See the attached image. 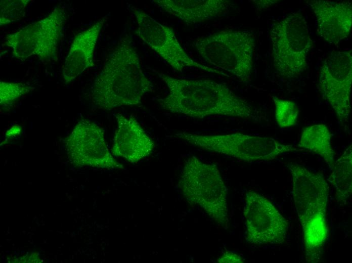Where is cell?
I'll return each mask as SVG.
<instances>
[{
    "label": "cell",
    "instance_id": "3",
    "mask_svg": "<svg viewBox=\"0 0 352 263\" xmlns=\"http://www.w3.org/2000/svg\"><path fill=\"white\" fill-rule=\"evenodd\" d=\"M287 167L291 176L294 206L302 227L305 260L318 262L328 236V185L321 172L292 162Z\"/></svg>",
    "mask_w": 352,
    "mask_h": 263
},
{
    "label": "cell",
    "instance_id": "22",
    "mask_svg": "<svg viewBox=\"0 0 352 263\" xmlns=\"http://www.w3.org/2000/svg\"><path fill=\"white\" fill-rule=\"evenodd\" d=\"M219 263H241L244 262L242 257L233 252L227 251L224 253L217 260Z\"/></svg>",
    "mask_w": 352,
    "mask_h": 263
},
{
    "label": "cell",
    "instance_id": "20",
    "mask_svg": "<svg viewBox=\"0 0 352 263\" xmlns=\"http://www.w3.org/2000/svg\"><path fill=\"white\" fill-rule=\"evenodd\" d=\"M30 0H1L0 25L5 26L22 19Z\"/></svg>",
    "mask_w": 352,
    "mask_h": 263
},
{
    "label": "cell",
    "instance_id": "11",
    "mask_svg": "<svg viewBox=\"0 0 352 263\" xmlns=\"http://www.w3.org/2000/svg\"><path fill=\"white\" fill-rule=\"evenodd\" d=\"M69 160L77 167L122 169L108 148L104 132L95 122L82 119L65 139Z\"/></svg>",
    "mask_w": 352,
    "mask_h": 263
},
{
    "label": "cell",
    "instance_id": "19",
    "mask_svg": "<svg viewBox=\"0 0 352 263\" xmlns=\"http://www.w3.org/2000/svg\"><path fill=\"white\" fill-rule=\"evenodd\" d=\"M272 98L275 106V117L278 126L281 128L292 127L297 124L299 109L297 104L291 100L276 96Z\"/></svg>",
    "mask_w": 352,
    "mask_h": 263
},
{
    "label": "cell",
    "instance_id": "2",
    "mask_svg": "<svg viewBox=\"0 0 352 263\" xmlns=\"http://www.w3.org/2000/svg\"><path fill=\"white\" fill-rule=\"evenodd\" d=\"M153 84L144 72L131 38L125 35L106 59L95 79L90 97L97 109L110 111L125 106H140Z\"/></svg>",
    "mask_w": 352,
    "mask_h": 263
},
{
    "label": "cell",
    "instance_id": "4",
    "mask_svg": "<svg viewBox=\"0 0 352 263\" xmlns=\"http://www.w3.org/2000/svg\"><path fill=\"white\" fill-rule=\"evenodd\" d=\"M179 186L185 198L200 206L222 227L228 221L227 189L217 166L195 156L187 158Z\"/></svg>",
    "mask_w": 352,
    "mask_h": 263
},
{
    "label": "cell",
    "instance_id": "8",
    "mask_svg": "<svg viewBox=\"0 0 352 263\" xmlns=\"http://www.w3.org/2000/svg\"><path fill=\"white\" fill-rule=\"evenodd\" d=\"M66 16L65 9L58 6L42 19L8 34L5 44L18 59L24 60L34 56L45 64L57 61Z\"/></svg>",
    "mask_w": 352,
    "mask_h": 263
},
{
    "label": "cell",
    "instance_id": "1",
    "mask_svg": "<svg viewBox=\"0 0 352 263\" xmlns=\"http://www.w3.org/2000/svg\"><path fill=\"white\" fill-rule=\"evenodd\" d=\"M155 72L168 89L166 97L157 100L164 110L198 119L219 115L261 120L254 106L224 83L210 79H179Z\"/></svg>",
    "mask_w": 352,
    "mask_h": 263
},
{
    "label": "cell",
    "instance_id": "16",
    "mask_svg": "<svg viewBox=\"0 0 352 263\" xmlns=\"http://www.w3.org/2000/svg\"><path fill=\"white\" fill-rule=\"evenodd\" d=\"M165 12L187 24L204 22L219 17L229 11L231 3L226 0H154Z\"/></svg>",
    "mask_w": 352,
    "mask_h": 263
},
{
    "label": "cell",
    "instance_id": "10",
    "mask_svg": "<svg viewBox=\"0 0 352 263\" xmlns=\"http://www.w3.org/2000/svg\"><path fill=\"white\" fill-rule=\"evenodd\" d=\"M245 239L254 245H279L286 240L288 223L275 206L254 191L245 195Z\"/></svg>",
    "mask_w": 352,
    "mask_h": 263
},
{
    "label": "cell",
    "instance_id": "23",
    "mask_svg": "<svg viewBox=\"0 0 352 263\" xmlns=\"http://www.w3.org/2000/svg\"><path fill=\"white\" fill-rule=\"evenodd\" d=\"M21 132V128L18 125L13 126L11 129L7 131L6 136L8 137H14L19 135Z\"/></svg>",
    "mask_w": 352,
    "mask_h": 263
},
{
    "label": "cell",
    "instance_id": "21",
    "mask_svg": "<svg viewBox=\"0 0 352 263\" xmlns=\"http://www.w3.org/2000/svg\"><path fill=\"white\" fill-rule=\"evenodd\" d=\"M34 87L23 82H0V104L8 107L22 97L32 92Z\"/></svg>",
    "mask_w": 352,
    "mask_h": 263
},
{
    "label": "cell",
    "instance_id": "17",
    "mask_svg": "<svg viewBox=\"0 0 352 263\" xmlns=\"http://www.w3.org/2000/svg\"><path fill=\"white\" fill-rule=\"evenodd\" d=\"M297 147L321 157L331 170L334 163V151L331 144V135L324 124L304 127Z\"/></svg>",
    "mask_w": 352,
    "mask_h": 263
},
{
    "label": "cell",
    "instance_id": "5",
    "mask_svg": "<svg viewBox=\"0 0 352 263\" xmlns=\"http://www.w3.org/2000/svg\"><path fill=\"white\" fill-rule=\"evenodd\" d=\"M195 47L208 63L230 72L242 82L251 80L255 47L251 33L223 30L199 37Z\"/></svg>",
    "mask_w": 352,
    "mask_h": 263
},
{
    "label": "cell",
    "instance_id": "9",
    "mask_svg": "<svg viewBox=\"0 0 352 263\" xmlns=\"http://www.w3.org/2000/svg\"><path fill=\"white\" fill-rule=\"evenodd\" d=\"M351 50L331 52L319 69L317 88L334 110L342 130H349L352 82Z\"/></svg>",
    "mask_w": 352,
    "mask_h": 263
},
{
    "label": "cell",
    "instance_id": "12",
    "mask_svg": "<svg viewBox=\"0 0 352 263\" xmlns=\"http://www.w3.org/2000/svg\"><path fill=\"white\" fill-rule=\"evenodd\" d=\"M140 38L175 70L194 67L210 72L221 73L198 63L189 57L177 39L173 29L157 22L142 10L131 7Z\"/></svg>",
    "mask_w": 352,
    "mask_h": 263
},
{
    "label": "cell",
    "instance_id": "13",
    "mask_svg": "<svg viewBox=\"0 0 352 263\" xmlns=\"http://www.w3.org/2000/svg\"><path fill=\"white\" fill-rule=\"evenodd\" d=\"M315 14L319 35L331 45H338L346 38L352 24L350 1L312 0L306 2Z\"/></svg>",
    "mask_w": 352,
    "mask_h": 263
},
{
    "label": "cell",
    "instance_id": "18",
    "mask_svg": "<svg viewBox=\"0 0 352 263\" xmlns=\"http://www.w3.org/2000/svg\"><path fill=\"white\" fill-rule=\"evenodd\" d=\"M328 181L335 190L339 202H345L352 193V146L349 145L334 161Z\"/></svg>",
    "mask_w": 352,
    "mask_h": 263
},
{
    "label": "cell",
    "instance_id": "7",
    "mask_svg": "<svg viewBox=\"0 0 352 263\" xmlns=\"http://www.w3.org/2000/svg\"><path fill=\"white\" fill-rule=\"evenodd\" d=\"M270 39L274 66L281 77L293 78L306 70L313 41L307 22L300 13H292L275 23Z\"/></svg>",
    "mask_w": 352,
    "mask_h": 263
},
{
    "label": "cell",
    "instance_id": "14",
    "mask_svg": "<svg viewBox=\"0 0 352 263\" xmlns=\"http://www.w3.org/2000/svg\"><path fill=\"white\" fill-rule=\"evenodd\" d=\"M117 128L115 132L111 152L130 163H136L150 155L154 142L134 116L121 113L115 115Z\"/></svg>",
    "mask_w": 352,
    "mask_h": 263
},
{
    "label": "cell",
    "instance_id": "6",
    "mask_svg": "<svg viewBox=\"0 0 352 263\" xmlns=\"http://www.w3.org/2000/svg\"><path fill=\"white\" fill-rule=\"evenodd\" d=\"M174 136L202 149L248 162L272 160L293 149L291 144L271 137L240 133L204 135L180 132Z\"/></svg>",
    "mask_w": 352,
    "mask_h": 263
},
{
    "label": "cell",
    "instance_id": "15",
    "mask_svg": "<svg viewBox=\"0 0 352 263\" xmlns=\"http://www.w3.org/2000/svg\"><path fill=\"white\" fill-rule=\"evenodd\" d=\"M107 17L104 16L74 37L62 67L63 81L67 84L94 65L96 44Z\"/></svg>",
    "mask_w": 352,
    "mask_h": 263
}]
</instances>
